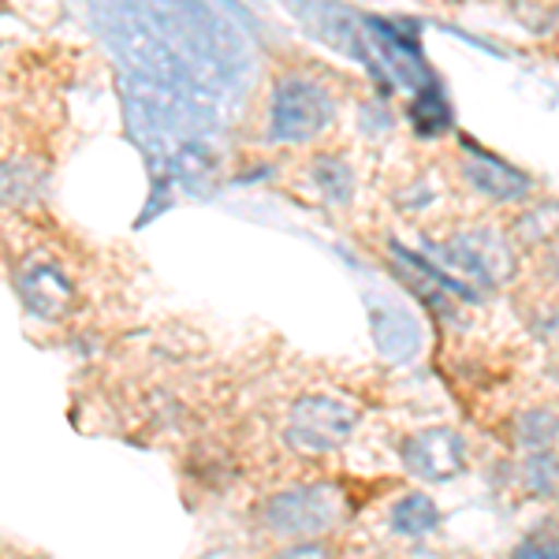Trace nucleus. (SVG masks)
<instances>
[{
  "mask_svg": "<svg viewBox=\"0 0 559 559\" xmlns=\"http://www.w3.org/2000/svg\"><path fill=\"white\" fill-rule=\"evenodd\" d=\"M273 559H336V552H332L321 537H302V540H295V545L280 548Z\"/></svg>",
  "mask_w": 559,
  "mask_h": 559,
  "instance_id": "nucleus-19",
  "label": "nucleus"
},
{
  "mask_svg": "<svg viewBox=\"0 0 559 559\" xmlns=\"http://www.w3.org/2000/svg\"><path fill=\"white\" fill-rule=\"evenodd\" d=\"M369 329H373L377 350L395 366L411 362L421 350V321L414 318L411 310H403V306L373 302V310H369Z\"/></svg>",
  "mask_w": 559,
  "mask_h": 559,
  "instance_id": "nucleus-10",
  "label": "nucleus"
},
{
  "mask_svg": "<svg viewBox=\"0 0 559 559\" xmlns=\"http://www.w3.org/2000/svg\"><path fill=\"white\" fill-rule=\"evenodd\" d=\"M414 94L418 97L411 102V123L421 139H437V134L452 131V105H448V97L437 79H432L429 86L414 90Z\"/></svg>",
  "mask_w": 559,
  "mask_h": 559,
  "instance_id": "nucleus-14",
  "label": "nucleus"
},
{
  "mask_svg": "<svg viewBox=\"0 0 559 559\" xmlns=\"http://www.w3.org/2000/svg\"><path fill=\"white\" fill-rule=\"evenodd\" d=\"M388 526L400 537H426L440 526V508L429 492H407L392 503L388 511Z\"/></svg>",
  "mask_w": 559,
  "mask_h": 559,
  "instance_id": "nucleus-13",
  "label": "nucleus"
},
{
  "mask_svg": "<svg viewBox=\"0 0 559 559\" xmlns=\"http://www.w3.org/2000/svg\"><path fill=\"white\" fill-rule=\"evenodd\" d=\"M511 559H556V534L552 530H537L534 537H526L522 545L511 552Z\"/></svg>",
  "mask_w": 559,
  "mask_h": 559,
  "instance_id": "nucleus-18",
  "label": "nucleus"
},
{
  "mask_svg": "<svg viewBox=\"0 0 559 559\" xmlns=\"http://www.w3.org/2000/svg\"><path fill=\"white\" fill-rule=\"evenodd\" d=\"M463 173L474 183L477 194L492 198V202H522L530 191H534V179H530L522 168L508 165L496 153L474 146L471 139H463Z\"/></svg>",
  "mask_w": 559,
  "mask_h": 559,
  "instance_id": "nucleus-8",
  "label": "nucleus"
},
{
  "mask_svg": "<svg viewBox=\"0 0 559 559\" xmlns=\"http://www.w3.org/2000/svg\"><path fill=\"white\" fill-rule=\"evenodd\" d=\"M45 183H49V173L34 157L0 160V205H12V210L34 205L45 194Z\"/></svg>",
  "mask_w": 559,
  "mask_h": 559,
  "instance_id": "nucleus-12",
  "label": "nucleus"
},
{
  "mask_svg": "<svg viewBox=\"0 0 559 559\" xmlns=\"http://www.w3.org/2000/svg\"><path fill=\"white\" fill-rule=\"evenodd\" d=\"M403 466L426 485L455 481L466 471V440L452 426H429L403 440Z\"/></svg>",
  "mask_w": 559,
  "mask_h": 559,
  "instance_id": "nucleus-7",
  "label": "nucleus"
},
{
  "mask_svg": "<svg viewBox=\"0 0 559 559\" xmlns=\"http://www.w3.org/2000/svg\"><path fill=\"white\" fill-rule=\"evenodd\" d=\"M86 12L97 31H102V38L128 60L139 79L179 90V94L198 86L183 71V64L173 57L168 41L160 38L157 23H153L150 8L142 0H86Z\"/></svg>",
  "mask_w": 559,
  "mask_h": 559,
  "instance_id": "nucleus-2",
  "label": "nucleus"
},
{
  "mask_svg": "<svg viewBox=\"0 0 559 559\" xmlns=\"http://www.w3.org/2000/svg\"><path fill=\"white\" fill-rule=\"evenodd\" d=\"M515 440L530 452H545L556 444V411L552 407H534L526 414H519L515 421Z\"/></svg>",
  "mask_w": 559,
  "mask_h": 559,
  "instance_id": "nucleus-16",
  "label": "nucleus"
},
{
  "mask_svg": "<svg viewBox=\"0 0 559 559\" xmlns=\"http://www.w3.org/2000/svg\"><path fill=\"white\" fill-rule=\"evenodd\" d=\"M350 515L347 489L336 481H310L280 489L261 503V526L276 537H324Z\"/></svg>",
  "mask_w": 559,
  "mask_h": 559,
  "instance_id": "nucleus-3",
  "label": "nucleus"
},
{
  "mask_svg": "<svg viewBox=\"0 0 559 559\" xmlns=\"http://www.w3.org/2000/svg\"><path fill=\"white\" fill-rule=\"evenodd\" d=\"M332 112V94L313 79L287 75L273 86V105H269V139L284 142V146H299L310 142L329 128Z\"/></svg>",
  "mask_w": 559,
  "mask_h": 559,
  "instance_id": "nucleus-5",
  "label": "nucleus"
},
{
  "mask_svg": "<svg viewBox=\"0 0 559 559\" xmlns=\"http://www.w3.org/2000/svg\"><path fill=\"white\" fill-rule=\"evenodd\" d=\"M20 295H23L26 310L45 321L64 318L71 306H75V287H71V280L60 273L57 265H49V261H34V265L23 269Z\"/></svg>",
  "mask_w": 559,
  "mask_h": 559,
  "instance_id": "nucleus-9",
  "label": "nucleus"
},
{
  "mask_svg": "<svg viewBox=\"0 0 559 559\" xmlns=\"http://www.w3.org/2000/svg\"><path fill=\"white\" fill-rule=\"evenodd\" d=\"M522 474H526V489L534 496H556V452L545 448V452H530L526 463H522Z\"/></svg>",
  "mask_w": 559,
  "mask_h": 559,
  "instance_id": "nucleus-17",
  "label": "nucleus"
},
{
  "mask_svg": "<svg viewBox=\"0 0 559 559\" xmlns=\"http://www.w3.org/2000/svg\"><path fill=\"white\" fill-rule=\"evenodd\" d=\"M429 261H437L448 273L455 269V273L463 276V284H471L474 292L477 287L511 284L519 273L511 242L503 239L500 231H489V228L463 231V236H455L452 242H444V247H429Z\"/></svg>",
  "mask_w": 559,
  "mask_h": 559,
  "instance_id": "nucleus-4",
  "label": "nucleus"
},
{
  "mask_svg": "<svg viewBox=\"0 0 559 559\" xmlns=\"http://www.w3.org/2000/svg\"><path fill=\"white\" fill-rule=\"evenodd\" d=\"M216 176H221V160H216V153L210 146H202V142L187 139L179 142L173 150V157H168V168H165V179L168 183H183L187 191L194 194H210L216 187Z\"/></svg>",
  "mask_w": 559,
  "mask_h": 559,
  "instance_id": "nucleus-11",
  "label": "nucleus"
},
{
  "mask_svg": "<svg viewBox=\"0 0 559 559\" xmlns=\"http://www.w3.org/2000/svg\"><path fill=\"white\" fill-rule=\"evenodd\" d=\"M153 23L194 83L231 86L250 71L247 41L210 0H153Z\"/></svg>",
  "mask_w": 559,
  "mask_h": 559,
  "instance_id": "nucleus-1",
  "label": "nucleus"
},
{
  "mask_svg": "<svg viewBox=\"0 0 559 559\" xmlns=\"http://www.w3.org/2000/svg\"><path fill=\"white\" fill-rule=\"evenodd\" d=\"M358 418H362L358 407L340 395H302L287 414L284 437L302 455H332L355 437Z\"/></svg>",
  "mask_w": 559,
  "mask_h": 559,
  "instance_id": "nucleus-6",
  "label": "nucleus"
},
{
  "mask_svg": "<svg viewBox=\"0 0 559 559\" xmlns=\"http://www.w3.org/2000/svg\"><path fill=\"white\" fill-rule=\"evenodd\" d=\"M313 183L329 202L344 205L350 202V191H355V173L344 165V157H318L313 160Z\"/></svg>",
  "mask_w": 559,
  "mask_h": 559,
  "instance_id": "nucleus-15",
  "label": "nucleus"
}]
</instances>
